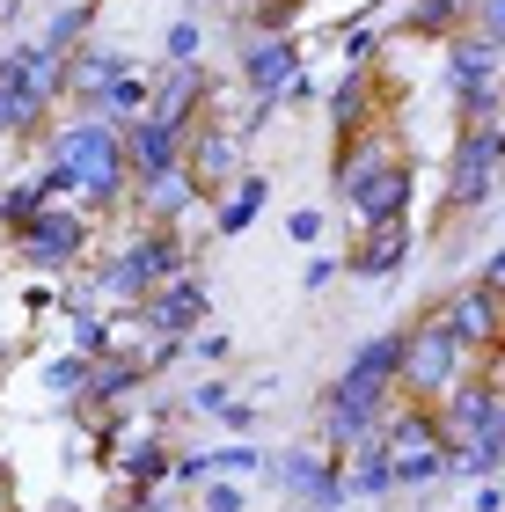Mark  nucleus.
Wrapping results in <instances>:
<instances>
[{"mask_svg":"<svg viewBox=\"0 0 505 512\" xmlns=\"http://www.w3.org/2000/svg\"><path fill=\"white\" fill-rule=\"evenodd\" d=\"M0 512H15V476H8V461H0Z\"/></svg>","mask_w":505,"mask_h":512,"instance_id":"44","label":"nucleus"},{"mask_svg":"<svg viewBox=\"0 0 505 512\" xmlns=\"http://www.w3.org/2000/svg\"><path fill=\"white\" fill-rule=\"evenodd\" d=\"M469 30V0H403L396 15V37H425V44H447Z\"/></svg>","mask_w":505,"mask_h":512,"instance_id":"24","label":"nucleus"},{"mask_svg":"<svg viewBox=\"0 0 505 512\" xmlns=\"http://www.w3.org/2000/svg\"><path fill=\"white\" fill-rule=\"evenodd\" d=\"M301 74H308V52H301L293 30H257V37L235 44V81H242V96H257V103L286 110V88Z\"/></svg>","mask_w":505,"mask_h":512,"instance_id":"9","label":"nucleus"},{"mask_svg":"<svg viewBox=\"0 0 505 512\" xmlns=\"http://www.w3.org/2000/svg\"><path fill=\"white\" fill-rule=\"evenodd\" d=\"M8 249L22 271H44V278H66L88 264V249H96V213H88L81 198H52L44 213H30L22 227H8Z\"/></svg>","mask_w":505,"mask_h":512,"instance_id":"6","label":"nucleus"},{"mask_svg":"<svg viewBox=\"0 0 505 512\" xmlns=\"http://www.w3.org/2000/svg\"><path fill=\"white\" fill-rule=\"evenodd\" d=\"M491 476H505V425L454 447V483H491Z\"/></svg>","mask_w":505,"mask_h":512,"instance_id":"29","label":"nucleus"},{"mask_svg":"<svg viewBox=\"0 0 505 512\" xmlns=\"http://www.w3.org/2000/svg\"><path fill=\"white\" fill-rule=\"evenodd\" d=\"M344 476H352V505H388L396 498L403 483H396V447H388V432H374L366 447H352Z\"/></svg>","mask_w":505,"mask_h":512,"instance_id":"22","label":"nucleus"},{"mask_svg":"<svg viewBox=\"0 0 505 512\" xmlns=\"http://www.w3.org/2000/svg\"><path fill=\"white\" fill-rule=\"evenodd\" d=\"M396 403H403V395H359V388L330 381L323 403H315V439L352 461V447H366L374 432H388V410H396Z\"/></svg>","mask_w":505,"mask_h":512,"instance_id":"10","label":"nucleus"},{"mask_svg":"<svg viewBox=\"0 0 505 512\" xmlns=\"http://www.w3.org/2000/svg\"><path fill=\"white\" fill-rule=\"evenodd\" d=\"M227 403H235V388H227V381H198V388H191V410H198V417H220Z\"/></svg>","mask_w":505,"mask_h":512,"instance_id":"37","label":"nucleus"},{"mask_svg":"<svg viewBox=\"0 0 505 512\" xmlns=\"http://www.w3.org/2000/svg\"><path fill=\"white\" fill-rule=\"evenodd\" d=\"M191 352H198V359H227V337L205 330V337H191Z\"/></svg>","mask_w":505,"mask_h":512,"instance_id":"43","label":"nucleus"},{"mask_svg":"<svg viewBox=\"0 0 505 512\" xmlns=\"http://www.w3.org/2000/svg\"><path fill=\"white\" fill-rule=\"evenodd\" d=\"M440 315L469 337V352H491V344H505V293H491L476 271L462 278V286L440 293Z\"/></svg>","mask_w":505,"mask_h":512,"instance_id":"13","label":"nucleus"},{"mask_svg":"<svg viewBox=\"0 0 505 512\" xmlns=\"http://www.w3.org/2000/svg\"><path fill=\"white\" fill-rule=\"evenodd\" d=\"M498 183H505V125H462L447 154V213L476 220L498 198Z\"/></svg>","mask_w":505,"mask_h":512,"instance_id":"7","label":"nucleus"},{"mask_svg":"<svg viewBox=\"0 0 505 512\" xmlns=\"http://www.w3.org/2000/svg\"><path fill=\"white\" fill-rule=\"evenodd\" d=\"M344 388H359V395H403V322L396 330H374L359 344L352 359H344Z\"/></svg>","mask_w":505,"mask_h":512,"instance_id":"17","label":"nucleus"},{"mask_svg":"<svg viewBox=\"0 0 505 512\" xmlns=\"http://www.w3.org/2000/svg\"><path fill=\"white\" fill-rule=\"evenodd\" d=\"M198 44H205V30H198L191 15H176L169 37H162V59H169V66H176V59H198Z\"/></svg>","mask_w":505,"mask_h":512,"instance_id":"34","label":"nucleus"},{"mask_svg":"<svg viewBox=\"0 0 505 512\" xmlns=\"http://www.w3.org/2000/svg\"><path fill=\"white\" fill-rule=\"evenodd\" d=\"M271 483H279V491L301 505V512H344V505H352V476H344V454H330L323 439L271 454Z\"/></svg>","mask_w":505,"mask_h":512,"instance_id":"8","label":"nucleus"},{"mask_svg":"<svg viewBox=\"0 0 505 512\" xmlns=\"http://www.w3.org/2000/svg\"><path fill=\"white\" fill-rule=\"evenodd\" d=\"M462 110V125H505V81L498 88H469V96H454Z\"/></svg>","mask_w":505,"mask_h":512,"instance_id":"33","label":"nucleus"},{"mask_svg":"<svg viewBox=\"0 0 505 512\" xmlns=\"http://www.w3.org/2000/svg\"><path fill=\"white\" fill-rule=\"evenodd\" d=\"M264 198H271V176L264 169H249L242 183H227V191L213 198V235H249L264 213Z\"/></svg>","mask_w":505,"mask_h":512,"instance_id":"25","label":"nucleus"},{"mask_svg":"<svg viewBox=\"0 0 505 512\" xmlns=\"http://www.w3.org/2000/svg\"><path fill=\"white\" fill-rule=\"evenodd\" d=\"M198 205H213V191H205V183H198V176L176 161V169H162V176H140V183H132L125 213L140 220V227H183V220L198 213Z\"/></svg>","mask_w":505,"mask_h":512,"instance_id":"11","label":"nucleus"},{"mask_svg":"<svg viewBox=\"0 0 505 512\" xmlns=\"http://www.w3.org/2000/svg\"><path fill=\"white\" fill-rule=\"evenodd\" d=\"M330 44H337V59H344V66H374V59H381V44H388V30H381L374 15H352V22H337V30H330Z\"/></svg>","mask_w":505,"mask_h":512,"instance_id":"30","label":"nucleus"},{"mask_svg":"<svg viewBox=\"0 0 505 512\" xmlns=\"http://www.w3.org/2000/svg\"><path fill=\"white\" fill-rule=\"evenodd\" d=\"M469 30L491 37L498 52H505V0H469Z\"/></svg>","mask_w":505,"mask_h":512,"instance_id":"35","label":"nucleus"},{"mask_svg":"<svg viewBox=\"0 0 505 512\" xmlns=\"http://www.w3.org/2000/svg\"><path fill=\"white\" fill-rule=\"evenodd\" d=\"M205 96H213V74H205L198 59H176L169 74L154 81V118H169V125L191 132V125L205 118Z\"/></svg>","mask_w":505,"mask_h":512,"instance_id":"20","label":"nucleus"},{"mask_svg":"<svg viewBox=\"0 0 505 512\" xmlns=\"http://www.w3.org/2000/svg\"><path fill=\"white\" fill-rule=\"evenodd\" d=\"M220 425H227V432H235V439H242L249 425H257V403H242V395H235V403H227V410H220Z\"/></svg>","mask_w":505,"mask_h":512,"instance_id":"40","label":"nucleus"},{"mask_svg":"<svg viewBox=\"0 0 505 512\" xmlns=\"http://www.w3.org/2000/svg\"><path fill=\"white\" fill-rule=\"evenodd\" d=\"M469 374H476V352H469V337L440 315V300L403 322V395L440 403V395H447L454 381H469Z\"/></svg>","mask_w":505,"mask_h":512,"instance_id":"5","label":"nucleus"},{"mask_svg":"<svg viewBox=\"0 0 505 512\" xmlns=\"http://www.w3.org/2000/svg\"><path fill=\"white\" fill-rule=\"evenodd\" d=\"M52 198H66V176H59V161H37L30 176H15L8 191H0V227H22L30 213H44Z\"/></svg>","mask_w":505,"mask_h":512,"instance_id":"23","label":"nucleus"},{"mask_svg":"<svg viewBox=\"0 0 505 512\" xmlns=\"http://www.w3.org/2000/svg\"><path fill=\"white\" fill-rule=\"evenodd\" d=\"M381 8H403V0H374V15H381Z\"/></svg>","mask_w":505,"mask_h":512,"instance_id":"45","label":"nucleus"},{"mask_svg":"<svg viewBox=\"0 0 505 512\" xmlns=\"http://www.w3.org/2000/svg\"><path fill=\"white\" fill-rule=\"evenodd\" d=\"M242 147H249V139H242L235 125H220V118H198V125H191V139H183V169H191V176L205 183V191L220 198L227 183H242V176H249Z\"/></svg>","mask_w":505,"mask_h":512,"instance_id":"12","label":"nucleus"},{"mask_svg":"<svg viewBox=\"0 0 505 512\" xmlns=\"http://www.w3.org/2000/svg\"><path fill=\"white\" fill-rule=\"evenodd\" d=\"M330 191L352 205V227H381V220H410L418 205V161L403 154V132L396 125H366L352 139H337V161H330Z\"/></svg>","mask_w":505,"mask_h":512,"instance_id":"1","label":"nucleus"},{"mask_svg":"<svg viewBox=\"0 0 505 512\" xmlns=\"http://www.w3.org/2000/svg\"><path fill=\"white\" fill-rule=\"evenodd\" d=\"M476 278H484V286H491V293H505V242H498V249L484 256V264H476Z\"/></svg>","mask_w":505,"mask_h":512,"instance_id":"41","label":"nucleus"},{"mask_svg":"<svg viewBox=\"0 0 505 512\" xmlns=\"http://www.w3.org/2000/svg\"><path fill=\"white\" fill-rule=\"evenodd\" d=\"M88 374H96V359H88V352H74V344L52 352V359H44V403H52V410H81Z\"/></svg>","mask_w":505,"mask_h":512,"instance_id":"26","label":"nucleus"},{"mask_svg":"<svg viewBox=\"0 0 505 512\" xmlns=\"http://www.w3.org/2000/svg\"><path fill=\"white\" fill-rule=\"evenodd\" d=\"M66 103V59H52L37 37L0 44V139H30Z\"/></svg>","mask_w":505,"mask_h":512,"instance_id":"4","label":"nucleus"},{"mask_svg":"<svg viewBox=\"0 0 505 512\" xmlns=\"http://www.w3.org/2000/svg\"><path fill=\"white\" fill-rule=\"evenodd\" d=\"M337 271H344V256H308V271H301V293H330V286H337Z\"/></svg>","mask_w":505,"mask_h":512,"instance_id":"36","label":"nucleus"},{"mask_svg":"<svg viewBox=\"0 0 505 512\" xmlns=\"http://www.w3.org/2000/svg\"><path fill=\"white\" fill-rule=\"evenodd\" d=\"M132 66H140V59H132L125 44H103V37H88L81 52L66 59V103H74V110H96V103L110 96V81H125Z\"/></svg>","mask_w":505,"mask_h":512,"instance_id":"16","label":"nucleus"},{"mask_svg":"<svg viewBox=\"0 0 505 512\" xmlns=\"http://www.w3.org/2000/svg\"><path fill=\"white\" fill-rule=\"evenodd\" d=\"M183 139H191V132H183V125H169V118H154V110H147V118H132V125H125L132 183H140V176H162V169H176V161H183Z\"/></svg>","mask_w":505,"mask_h":512,"instance_id":"21","label":"nucleus"},{"mask_svg":"<svg viewBox=\"0 0 505 512\" xmlns=\"http://www.w3.org/2000/svg\"><path fill=\"white\" fill-rule=\"evenodd\" d=\"M323 118H330V139H352L381 118V81H374V66H344V81L323 96Z\"/></svg>","mask_w":505,"mask_h":512,"instance_id":"19","label":"nucleus"},{"mask_svg":"<svg viewBox=\"0 0 505 512\" xmlns=\"http://www.w3.org/2000/svg\"><path fill=\"white\" fill-rule=\"evenodd\" d=\"M140 315L154 322V330H169V337H198V330H205V315H213V293H205L198 264H191V271H176L169 286H154V293L140 300Z\"/></svg>","mask_w":505,"mask_h":512,"instance_id":"14","label":"nucleus"},{"mask_svg":"<svg viewBox=\"0 0 505 512\" xmlns=\"http://www.w3.org/2000/svg\"><path fill=\"white\" fill-rule=\"evenodd\" d=\"M176 271H191V249H183V227H140L132 220V235L103 256V271L88 278V300H103V308H140L154 286H169Z\"/></svg>","mask_w":505,"mask_h":512,"instance_id":"3","label":"nucleus"},{"mask_svg":"<svg viewBox=\"0 0 505 512\" xmlns=\"http://www.w3.org/2000/svg\"><path fill=\"white\" fill-rule=\"evenodd\" d=\"M205 461H213V476H271V454L249 447V439H227V447H213Z\"/></svg>","mask_w":505,"mask_h":512,"instance_id":"31","label":"nucleus"},{"mask_svg":"<svg viewBox=\"0 0 505 512\" xmlns=\"http://www.w3.org/2000/svg\"><path fill=\"white\" fill-rule=\"evenodd\" d=\"M147 110H154V81L140 74V66H132L125 81H110V96L88 110V118H103V125H118V132H125L132 118H147Z\"/></svg>","mask_w":505,"mask_h":512,"instance_id":"28","label":"nucleus"},{"mask_svg":"<svg viewBox=\"0 0 505 512\" xmlns=\"http://www.w3.org/2000/svg\"><path fill=\"white\" fill-rule=\"evenodd\" d=\"M315 96H323V88H315V74H301V81L286 88V110H301V103H315Z\"/></svg>","mask_w":505,"mask_h":512,"instance_id":"42","label":"nucleus"},{"mask_svg":"<svg viewBox=\"0 0 505 512\" xmlns=\"http://www.w3.org/2000/svg\"><path fill=\"white\" fill-rule=\"evenodd\" d=\"M440 81H447V96H469V88H498V81H505V52H498L491 37L462 30V37H447V44H440Z\"/></svg>","mask_w":505,"mask_h":512,"instance_id":"18","label":"nucleus"},{"mask_svg":"<svg viewBox=\"0 0 505 512\" xmlns=\"http://www.w3.org/2000/svg\"><path fill=\"white\" fill-rule=\"evenodd\" d=\"M44 161H59L66 176V198H81L88 213H118V205L132 198V154H125V132L88 118V110H74L52 147H44Z\"/></svg>","mask_w":505,"mask_h":512,"instance_id":"2","label":"nucleus"},{"mask_svg":"<svg viewBox=\"0 0 505 512\" xmlns=\"http://www.w3.org/2000/svg\"><path fill=\"white\" fill-rule=\"evenodd\" d=\"M286 235L293 242H323V213H286Z\"/></svg>","mask_w":505,"mask_h":512,"instance_id":"39","label":"nucleus"},{"mask_svg":"<svg viewBox=\"0 0 505 512\" xmlns=\"http://www.w3.org/2000/svg\"><path fill=\"white\" fill-rule=\"evenodd\" d=\"M469 512H505V483H469Z\"/></svg>","mask_w":505,"mask_h":512,"instance_id":"38","label":"nucleus"},{"mask_svg":"<svg viewBox=\"0 0 505 512\" xmlns=\"http://www.w3.org/2000/svg\"><path fill=\"white\" fill-rule=\"evenodd\" d=\"M191 498H198V512H249V491H242V476H205Z\"/></svg>","mask_w":505,"mask_h":512,"instance_id":"32","label":"nucleus"},{"mask_svg":"<svg viewBox=\"0 0 505 512\" xmlns=\"http://www.w3.org/2000/svg\"><path fill=\"white\" fill-rule=\"evenodd\" d=\"M410 256H418V227L410 220H381V227H352L344 271L352 278H396V271H410Z\"/></svg>","mask_w":505,"mask_h":512,"instance_id":"15","label":"nucleus"},{"mask_svg":"<svg viewBox=\"0 0 505 512\" xmlns=\"http://www.w3.org/2000/svg\"><path fill=\"white\" fill-rule=\"evenodd\" d=\"M88 30H96V0H66V8H52V22L37 30V44L52 59H74L81 44H88Z\"/></svg>","mask_w":505,"mask_h":512,"instance_id":"27","label":"nucleus"}]
</instances>
